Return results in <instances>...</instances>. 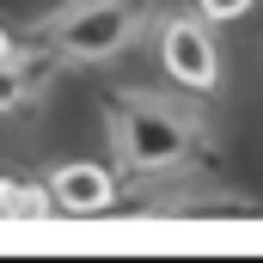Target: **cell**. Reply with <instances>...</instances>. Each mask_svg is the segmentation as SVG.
Listing matches in <instances>:
<instances>
[{"instance_id": "obj_1", "label": "cell", "mask_w": 263, "mask_h": 263, "mask_svg": "<svg viewBox=\"0 0 263 263\" xmlns=\"http://www.w3.org/2000/svg\"><path fill=\"white\" fill-rule=\"evenodd\" d=\"M104 129H110V172L117 178H172L196 159L208 117L172 92H110L104 98Z\"/></svg>"}, {"instance_id": "obj_2", "label": "cell", "mask_w": 263, "mask_h": 263, "mask_svg": "<svg viewBox=\"0 0 263 263\" xmlns=\"http://www.w3.org/2000/svg\"><path fill=\"white\" fill-rule=\"evenodd\" d=\"M165 0H67L62 12H49L37 25V43L62 67H98L117 62L129 43H141V31L159 18Z\"/></svg>"}, {"instance_id": "obj_3", "label": "cell", "mask_w": 263, "mask_h": 263, "mask_svg": "<svg viewBox=\"0 0 263 263\" xmlns=\"http://www.w3.org/2000/svg\"><path fill=\"white\" fill-rule=\"evenodd\" d=\"M159 62L184 92H214L220 86V49L202 12H165L159 18Z\"/></svg>"}, {"instance_id": "obj_4", "label": "cell", "mask_w": 263, "mask_h": 263, "mask_svg": "<svg viewBox=\"0 0 263 263\" xmlns=\"http://www.w3.org/2000/svg\"><path fill=\"white\" fill-rule=\"evenodd\" d=\"M49 202L62 214H104L117 202V172L92 165V159H67V165L49 172Z\"/></svg>"}, {"instance_id": "obj_5", "label": "cell", "mask_w": 263, "mask_h": 263, "mask_svg": "<svg viewBox=\"0 0 263 263\" xmlns=\"http://www.w3.org/2000/svg\"><path fill=\"white\" fill-rule=\"evenodd\" d=\"M49 214H55V202H49V190H43V184L12 178V227H18V220H31V227H37V220H49Z\"/></svg>"}, {"instance_id": "obj_6", "label": "cell", "mask_w": 263, "mask_h": 263, "mask_svg": "<svg viewBox=\"0 0 263 263\" xmlns=\"http://www.w3.org/2000/svg\"><path fill=\"white\" fill-rule=\"evenodd\" d=\"M251 0H196V12L208 18V25H227V18H239Z\"/></svg>"}, {"instance_id": "obj_7", "label": "cell", "mask_w": 263, "mask_h": 263, "mask_svg": "<svg viewBox=\"0 0 263 263\" xmlns=\"http://www.w3.org/2000/svg\"><path fill=\"white\" fill-rule=\"evenodd\" d=\"M12 55H18V43H12V31H6V25H0V67L12 62Z\"/></svg>"}, {"instance_id": "obj_8", "label": "cell", "mask_w": 263, "mask_h": 263, "mask_svg": "<svg viewBox=\"0 0 263 263\" xmlns=\"http://www.w3.org/2000/svg\"><path fill=\"white\" fill-rule=\"evenodd\" d=\"M0 220H12V178H0Z\"/></svg>"}]
</instances>
